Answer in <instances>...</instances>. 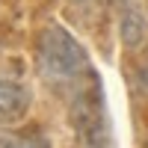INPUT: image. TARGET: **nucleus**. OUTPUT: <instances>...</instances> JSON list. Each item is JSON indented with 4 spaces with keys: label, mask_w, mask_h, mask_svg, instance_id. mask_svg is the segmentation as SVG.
Instances as JSON below:
<instances>
[{
    "label": "nucleus",
    "mask_w": 148,
    "mask_h": 148,
    "mask_svg": "<svg viewBox=\"0 0 148 148\" xmlns=\"http://www.w3.org/2000/svg\"><path fill=\"white\" fill-rule=\"evenodd\" d=\"M0 148H51V142H47L42 133H6V136H0Z\"/></svg>",
    "instance_id": "3"
},
{
    "label": "nucleus",
    "mask_w": 148,
    "mask_h": 148,
    "mask_svg": "<svg viewBox=\"0 0 148 148\" xmlns=\"http://www.w3.org/2000/svg\"><path fill=\"white\" fill-rule=\"evenodd\" d=\"M27 110H30V92L18 80H9L0 74V127L21 121Z\"/></svg>",
    "instance_id": "2"
},
{
    "label": "nucleus",
    "mask_w": 148,
    "mask_h": 148,
    "mask_svg": "<svg viewBox=\"0 0 148 148\" xmlns=\"http://www.w3.org/2000/svg\"><path fill=\"white\" fill-rule=\"evenodd\" d=\"M36 59H39V71L45 80H51L56 86H68L71 92H74V86L86 89L89 83L98 80V74L92 71L89 56L80 47V42L59 24H51L39 36Z\"/></svg>",
    "instance_id": "1"
}]
</instances>
